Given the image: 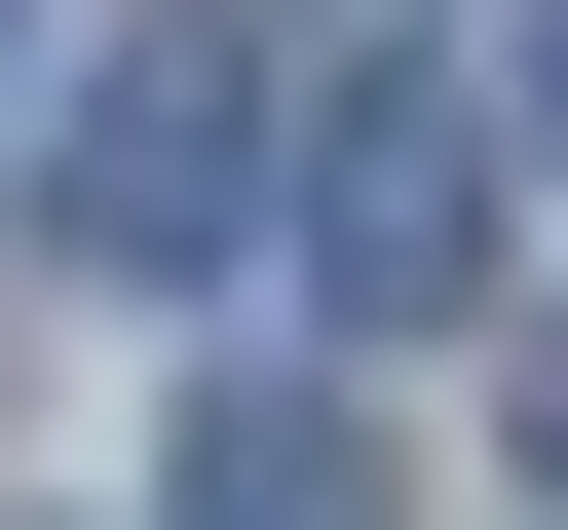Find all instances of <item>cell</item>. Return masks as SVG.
Returning <instances> with one entry per match:
<instances>
[{
	"instance_id": "1",
	"label": "cell",
	"mask_w": 568,
	"mask_h": 530,
	"mask_svg": "<svg viewBox=\"0 0 568 530\" xmlns=\"http://www.w3.org/2000/svg\"><path fill=\"white\" fill-rule=\"evenodd\" d=\"M265 227H304V304H342V342H455V304H493V227H530V152H493L455 77H342L304 152H265Z\"/></svg>"
},
{
	"instance_id": "2",
	"label": "cell",
	"mask_w": 568,
	"mask_h": 530,
	"mask_svg": "<svg viewBox=\"0 0 568 530\" xmlns=\"http://www.w3.org/2000/svg\"><path fill=\"white\" fill-rule=\"evenodd\" d=\"M39 227H77V265H227V227H265V77L190 39V0H77V77H39Z\"/></svg>"
},
{
	"instance_id": "3",
	"label": "cell",
	"mask_w": 568,
	"mask_h": 530,
	"mask_svg": "<svg viewBox=\"0 0 568 530\" xmlns=\"http://www.w3.org/2000/svg\"><path fill=\"white\" fill-rule=\"evenodd\" d=\"M190 530H379V417H227V455H190Z\"/></svg>"
},
{
	"instance_id": "4",
	"label": "cell",
	"mask_w": 568,
	"mask_h": 530,
	"mask_svg": "<svg viewBox=\"0 0 568 530\" xmlns=\"http://www.w3.org/2000/svg\"><path fill=\"white\" fill-rule=\"evenodd\" d=\"M493 114H530V190H568V0H530V77H493Z\"/></svg>"
},
{
	"instance_id": "5",
	"label": "cell",
	"mask_w": 568,
	"mask_h": 530,
	"mask_svg": "<svg viewBox=\"0 0 568 530\" xmlns=\"http://www.w3.org/2000/svg\"><path fill=\"white\" fill-rule=\"evenodd\" d=\"M39 77H77V0H0V114H39Z\"/></svg>"
},
{
	"instance_id": "6",
	"label": "cell",
	"mask_w": 568,
	"mask_h": 530,
	"mask_svg": "<svg viewBox=\"0 0 568 530\" xmlns=\"http://www.w3.org/2000/svg\"><path fill=\"white\" fill-rule=\"evenodd\" d=\"M530 530H568V379H530Z\"/></svg>"
}]
</instances>
